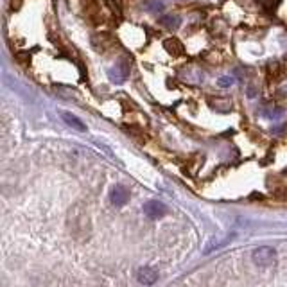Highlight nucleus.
Returning a JSON list of instances; mask_svg holds the SVG:
<instances>
[{"mask_svg":"<svg viewBox=\"0 0 287 287\" xmlns=\"http://www.w3.org/2000/svg\"><path fill=\"white\" fill-rule=\"evenodd\" d=\"M130 72H131V59L130 57H120L113 67L108 68V78H110L111 83L122 84L126 79L130 78Z\"/></svg>","mask_w":287,"mask_h":287,"instance_id":"f257e3e1","label":"nucleus"},{"mask_svg":"<svg viewBox=\"0 0 287 287\" xmlns=\"http://www.w3.org/2000/svg\"><path fill=\"white\" fill-rule=\"evenodd\" d=\"M275 257H277V251L269 248V246H261V248H257L253 251V262H255L257 266L262 267L271 266L273 262H275Z\"/></svg>","mask_w":287,"mask_h":287,"instance_id":"f03ea898","label":"nucleus"},{"mask_svg":"<svg viewBox=\"0 0 287 287\" xmlns=\"http://www.w3.org/2000/svg\"><path fill=\"white\" fill-rule=\"evenodd\" d=\"M165 212H167V207H165L162 201H147V203L144 205V214H146L147 217H151V219L162 217Z\"/></svg>","mask_w":287,"mask_h":287,"instance_id":"7ed1b4c3","label":"nucleus"},{"mask_svg":"<svg viewBox=\"0 0 287 287\" xmlns=\"http://www.w3.org/2000/svg\"><path fill=\"white\" fill-rule=\"evenodd\" d=\"M209 106L214 111H219V113H230L234 104L228 97H210L209 99Z\"/></svg>","mask_w":287,"mask_h":287,"instance_id":"20e7f679","label":"nucleus"},{"mask_svg":"<svg viewBox=\"0 0 287 287\" xmlns=\"http://www.w3.org/2000/svg\"><path fill=\"white\" fill-rule=\"evenodd\" d=\"M110 199L115 207H122V205L128 203L130 192H128V188L122 187V185H115L113 190H111V194H110Z\"/></svg>","mask_w":287,"mask_h":287,"instance_id":"39448f33","label":"nucleus"},{"mask_svg":"<svg viewBox=\"0 0 287 287\" xmlns=\"http://www.w3.org/2000/svg\"><path fill=\"white\" fill-rule=\"evenodd\" d=\"M136 278H138V282L144 284V286H153V284L158 280V273L153 269V267H142L138 269L136 273Z\"/></svg>","mask_w":287,"mask_h":287,"instance_id":"423d86ee","label":"nucleus"},{"mask_svg":"<svg viewBox=\"0 0 287 287\" xmlns=\"http://www.w3.org/2000/svg\"><path fill=\"white\" fill-rule=\"evenodd\" d=\"M163 49L171 56H182L185 52V47H183V43L178 38H167V40H163Z\"/></svg>","mask_w":287,"mask_h":287,"instance_id":"0eeeda50","label":"nucleus"},{"mask_svg":"<svg viewBox=\"0 0 287 287\" xmlns=\"http://www.w3.org/2000/svg\"><path fill=\"white\" fill-rule=\"evenodd\" d=\"M158 24H162V26L167 27V29H178L180 24H182V18L178 15H163L158 18Z\"/></svg>","mask_w":287,"mask_h":287,"instance_id":"6e6552de","label":"nucleus"},{"mask_svg":"<svg viewBox=\"0 0 287 287\" xmlns=\"http://www.w3.org/2000/svg\"><path fill=\"white\" fill-rule=\"evenodd\" d=\"M63 117V120L67 122L70 128H74V130H78V131H86V126L81 122V120L76 117V115H72V113H63L61 115Z\"/></svg>","mask_w":287,"mask_h":287,"instance_id":"1a4fd4ad","label":"nucleus"},{"mask_svg":"<svg viewBox=\"0 0 287 287\" xmlns=\"http://www.w3.org/2000/svg\"><path fill=\"white\" fill-rule=\"evenodd\" d=\"M280 74H282V67H280V63L278 61H271L267 65V78L269 79H278L280 78Z\"/></svg>","mask_w":287,"mask_h":287,"instance_id":"9d476101","label":"nucleus"},{"mask_svg":"<svg viewBox=\"0 0 287 287\" xmlns=\"http://www.w3.org/2000/svg\"><path fill=\"white\" fill-rule=\"evenodd\" d=\"M144 5H146V9L149 11V13H160V11H163L162 0H146Z\"/></svg>","mask_w":287,"mask_h":287,"instance_id":"9b49d317","label":"nucleus"},{"mask_svg":"<svg viewBox=\"0 0 287 287\" xmlns=\"http://www.w3.org/2000/svg\"><path fill=\"white\" fill-rule=\"evenodd\" d=\"M235 84V78L234 76H221L217 79V86L219 88H230V86H234Z\"/></svg>","mask_w":287,"mask_h":287,"instance_id":"f8f14e48","label":"nucleus"},{"mask_svg":"<svg viewBox=\"0 0 287 287\" xmlns=\"http://www.w3.org/2000/svg\"><path fill=\"white\" fill-rule=\"evenodd\" d=\"M264 115H266L267 119H278V117H282L284 115V111H282V108H267L266 111H264Z\"/></svg>","mask_w":287,"mask_h":287,"instance_id":"ddd939ff","label":"nucleus"},{"mask_svg":"<svg viewBox=\"0 0 287 287\" xmlns=\"http://www.w3.org/2000/svg\"><path fill=\"white\" fill-rule=\"evenodd\" d=\"M235 2H237L239 5H242V7H246V9L255 5V0H235Z\"/></svg>","mask_w":287,"mask_h":287,"instance_id":"4468645a","label":"nucleus"}]
</instances>
